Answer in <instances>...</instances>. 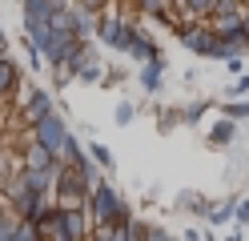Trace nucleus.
Wrapping results in <instances>:
<instances>
[{
	"mask_svg": "<svg viewBox=\"0 0 249 241\" xmlns=\"http://www.w3.org/2000/svg\"><path fill=\"white\" fill-rule=\"evenodd\" d=\"M185 8H189V12H197V16H209L213 0H185Z\"/></svg>",
	"mask_w": 249,
	"mask_h": 241,
	"instance_id": "nucleus-26",
	"label": "nucleus"
},
{
	"mask_svg": "<svg viewBox=\"0 0 249 241\" xmlns=\"http://www.w3.org/2000/svg\"><path fill=\"white\" fill-rule=\"evenodd\" d=\"M161 76H165V60H161V56L145 60V69H141V89H145V93H157V89H161Z\"/></svg>",
	"mask_w": 249,
	"mask_h": 241,
	"instance_id": "nucleus-11",
	"label": "nucleus"
},
{
	"mask_svg": "<svg viewBox=\"0 0 249 241\" xmlns=\"http://www.w3.org/2000/svg\"><path fill=\"white\" fill-rule=\"evenodd\" d=\"M85 237V213L60 209V241H81Z\"/></svg>",
	"mask_w": 249,
	"mask_h": 241,
	"instance_id": "nucleus-8",
	"label": "nucleus"
},
{
	"mask_svg": "<svg viewBox=\"0 0 249 241\" xmlns=\"http://www.w3.org/2000/svg\"><path fill=\"white\" fill-rule=\"evenodd\" d=\"M177 209H181V213H201V217H205L209 213V201L201 197L197 189H185V193H177Z\"/></svg>",
	"mask_w": 249,
	"mask_h": 241,
	"instance_id": "nucleus-13",
	"label": "nucleus"
},
{
	"mask_svg": "<svg viewBox=\"0 0 249 241\" xmlns=\"http://www.w3.org/2000/svg\"><path fill=\"white\" fill-rule=\"evenodd\" d=\"M233 137H237V121H233V117H225V121H217V125L209 129V145H229Z\"/></svg>",
	"mask_w": 249,
	"mask_h": 241,
	"instance_id": "nucleus-14",
	"label": "nucleus"
},
{
	"mask_svg": "<svg viewBox=\"0 0 249 241\" xmlns=\"http://www.w3.org/2000/svg\"><path fill=\"white\" fill-rule=\"evenodd\" d=\"M241 32L249 37V12H241Z\"/></svg>",
	"mask_w": 249,
	"mask_h": 241,
	"instance_id": "nucleus-32",
	"label": "nucleus"
},
{
	"mask_svg": "<svg viewBox=\"0 0 249 241\" xmlns=\"http://www.w3.org/2000/svg\"><path fill=\"white\" fill-rule=\"evenodd\" d=\"M233 209H237V197H225L221 205H213L209 213H205V221H209V225H225V221L233 217Z\"/></svg>",
	"mask_w": 249,
	"mask_h": 241,
	"instance_id": "nucleus-15",
	"label": "nucleus"
},
{
	"mask_svg": "<svg viewBox=\"0 0 249 241\" xmlns=\"http://www.w3.org/2000/svg\"><path fill=\"white\" fill-rule=\"evenodd\" d=\"M205 109H209V101H193V105H185V109H181V125H189V129H193L201 117H205Z\"/></svg>",
	"mask_w": 249,
	"mask_h": 241,
	"instance_id": "nucleus-17",
	"label": "nucleus"
},
{
	"mask_svg": "<svg viewBox=\"0 0 249 241\" xmlns=\"http://www.w3.org/2000/svg\"><path fill=\"white\" fill-rule=\"evenodd\" d=\"M44 112H53V96L44 93V89H36L33 96H28V105H24V112H20V117H24V125H36Z\"/></svg>",
	"mask_w": 249,
	"mask_h": 241,
	"instance_id": "nucleus-9",
	"label": "nucleus"
},
{
	"mask_svg": "<svg viewBox=\"0 0 249 241\" xmlns=\"http://www.w3.org/2000/svg\"><path fill=\"white\" fill-rule=\"evenodd\" d=\"M133 117H137V109H133L129 101H121V105H117V112H113V121H117V125H129Z\"/></svg>",
	"mask_w": 249,
	"mask_h": 241,
	"instance_id": "nucleus-23",
	"label": "nucleus"
},
{
	"mask_svg": "<svg viewBox=\"0 0 249 241\" xmlns=\"http://www.w3.org/2000/svg\"><path fill=\"white\" fill-rule=\"evenodd\" d=\"M121 229H124V241H141V237H149V225H145V221H133V217L124 221Z\"/></svg>",
	"mask_w": 249,
	"mask_h": 241,
	"instance_id": "nucleus-21",
	"label": "nucleus"
},
{
	"mask_svg": "<svg viewBox=\"0 0 249 241\" xmlns=\"http://www.w3.org/2000/svg\"><path fill=\"white\" fill-rule=\"evenodd\" d=\"M249 53V37L241 28H225V32H217V48H213V56L217 60H233V56H245Z\"/></svg>",
	"mask_w": 249,
	"mask_h": 241,
	"instance_id": "nucleus-5",
	"label": "nucleus"
},
{
	"mask_svg": "<svg viewBox=\"0 0 249 241\" xmlns=\"http://www.w3.org/2000/svg\"><path fill=\"white\" fill-rule=\"evenodd\" d=\"M85 157V149H81V141H76L72 133L65 137V149H60V165H72V161H81Z\"/></svg>",
	"mask_w": 249,
	"mask_h": 241,
	"instance_id": "nucleus-16",
	"label": "nucleus"
},
{
	"mask_svg": "<svg viewBox=\"0 0 249 241\" xmlns=\"http://www.w3.org/2000/svg\"><path fill=\"white\" fill-rule=\"evenodd\" d=\"M165 237H169V233L161 229V225H149V241H165Z\"/></svg>",
	"mask_w": 249,
	"mask_h": 241,
	"instance_id": "nucleus-30",
	"label": "nucleus"
},
{
	"mask_svg": "<svg viewBox=\"0 0 249 241\" xmlns=\"http://www.w3.org/2000/svg\"><path fill=\"white\" fill-rule=\"evenodd\" d=\"M8 53V37H4V32H0V56H4Z\"/></svg>",
	"mask_w": 249,
	"mask_h": 241,
	"instance_id": "nucleus-33",
	"label": "nucleus"
},
{
	"mask_svg": "<svg viewBox=\"0 0 249 241\" xmlns=\"http://www.w3.org/2000/svg\"><path fill=\"white\" fill-rule=\"evenodd\" d=\"M133 24L129 20H121V16H101L97 20V37L105 48H117V53H129V44H133Z\"/></svg>",
	"mask_w": 249,
	"mask_h": 241,
	"instance_id": "nucleus-3",
	"label": "nucleus"
},
{
	"mask_svg": "<svg viewBox=\"0 0 249 241\" xmlns=\"http://www.w3.org/2000/svg\"><path fill=\"white\" fill-rule=\"evenodd\" d=\"M24 4V24H49L65 8V0H20Z\"/></svg>",
	"mask_w": 249,
	"mask_h": 241,
	"instance_id": "nucleus-7",
	"label": "nucleus"
},
{
	"mask_svg": "<svg viewBox=\"0 0 249 241\" xmlns=\"http://www.w3.org/2000/svg\"><path fill=\"white\" fill-rule=\"evenodd\" d=\"M72 133V129L65 125V117H60V112L53 109V112H44V117L33 125V141H40L44 149H53L56 157H60V149H65V137Z\"/></svg>",
	"mask_w": 249,
	"mask_h": 241,
	"instance_id": "nucleus-2",
	"label": "nucleus"
},
{
	"mask_svg": "<svg viewBox=\"0 0 249 241\" xmlns=\"http://www.w3.org/2000/svg\"><path fill=\"white\" fill-rule=\"evenodd\" d=\"M241 93H249V76L245 73H237V80L229 85V96H241Z\"/></svg>",
	"mask_w": 249,
	"mask_h": 241,
	"instance_id": "nucleus-27",
	"label": "nucleus"
},
{
	"mask_svg": "<svg viewBox=\"0 0 249 241\" xmlns=\"http://www.w3.org/2000/svg\"><path fill=\"white\" fill-rule=\"evenodd\" d=\"M137 8L149 12V16H161L165 12V0H137Z\"/></svg>",
	"mask_w": 249,
	"mask_h": 241,
	"instance_id": "nucleus-25",
	"label": "nucleus"
},
{
	"mask_svg": "<svg viewBox=\"0 0 249 241\" xmlns=\"http://www.w3.org/2000/svg\"><path fill=\"white\" fill-rule=\"evenodd\" d=\"M89 193H92V185L76 173V165H60V173H56V197H65V201H85Z\"/></svg>",
	"mask_w": 249,
	"mask_h": 241,
	"instance_id": "nucleus-4",
	"label": "nucleus"
},
{
	"mask_svg": "<svg viewBox=\"0 0 249 241\" xmlns=\"http://www.w3.org/2000/svg\"><path fill=\"white\" fill-rule=\"evenodd\" d=\"M76 76H81L85 85H97V80H105V73H101V64L92 60V56H89V60L81 64V73H76Z\"/></svg>",
	"mask_w": 249,
	"mask_h": 241,
	"instance_id": "nucleus-18",
	"label": "nucleus"
},
{
	"mask_svg": "<svg viewBox=\"0 0 249 241\" xmlns=\"http://www.w3.org/2000/svg\"><path fill=\"white\" fill-rule=\"evenodd\" d=\"M0 177H4V157H0Z\"/></svg>",
	"mask_w": 249,
	"mask_h": 241,
	"instance_id": "nucleus-34",
	"label": "nucleus"
},
{
	"mask_svg": "<svg viewBox=\"0 0 249 241\" xmlns=\"http://www.w3.org/2000/svg\"><path fill=\"white\" fill-rule=\"evenodd\" d=\"M89 201H92V217H97L101 225H124V221H129V205H124V197H121L108 181H97V185H92Z\"/></svg>",
	"mask_w": 249,
	"mask_h": 241,
	"instance_id": "nucleus-1",
	"label": "nucleus"
},
{
	"mask_svg": "<svg viewBox=\"0 0 249 241\" xmlns=\"http://www.w3.org/2000/svg\"><path fill=\"white\" fill-rule=\"evenodd\" d=\"M177 37L185 40V48L197 56H213V48H217V28H177Z\"/></svg>",
	"mask_w": 249,
	"mask_h": 241,
	"instance_id": "nucleus-6",
	"label": "nucleus"
},
{
	"mask_svg": "<svg viewBox=\"0 0 249 241\" xmlns=\"http://www.w3.org/2000/svg\"><path fill=\"white\" fill-rule=\"evenodd\" d=\"M20 221H24V217H4V221H0V241H17Z\"/></svg>",
	"mask_w": 249,
	"mask_h": 241,
	"instance_id": "nucleus-22",
	"label": "nucleus"
},
{
	"mask_svg": "<svg viewBox=\"0 0 249 241\" xmlns=\"http://www.w3.org/2000/svg\"><path fill=\"white\" fill-rule=\"evenodd\" d=\"M129 56H137V60H153V56H161V48H157V40H149L145 32H133V44H129Z\"/></svg>",
	"mask_w": 249,
	"mask_h": 241,
	"instance_id": "nucleus-12",
	"label": "nucleus"
},
{
	"mask_svg": "<svg viewBox=\"0 0 249 241\" xmlns=\"http://www.w3.org/2000/svg\"><path fill=\"white\" fill-rule=\"evenodd\" d=\"M173 121H181V112H173V109H161V133H169V129H173Z\"/></svg>",
	"mask_w": 249,
	"mask_h": 241,
	"instance_id": "nucleus-28",
	"label": "nucleus"
},
{
	"mask_svg": "<svg viewBox=\"0 0 249 241\" xmlns=\"http://www.w3.org/2000/svg\"><path fill=\"white\" fill-rule=\"evenodd\" d=\"M17 89H20V69H17V60L0 56V96L17 93Z\"/></svg>",
	"mask_w": 249,
	"mask_h": 241,
	"instance_id": "nucleus-10",
	"label": "nucleus"
},
{
	"mask_svg": "<svg viewBox=\"0 0 249 241\" xmlns=\"http://www.w3.org/2000/svg\"><path fill=\"white\" fill-rule=\"evenodd\" d=\"M89 157H92V161H97V165H101V169H113V153H108V149H105V145H101V141H92V145H89Z\"/></svg>",
	"mask_w": 249,
	"mask_h": 241,
	"instance_id": "nucleus-20",
	"label": "nucleus"
},
{
	"mask_svg": "<svg viewBox=\"0 0 249 241\" xmlns=\"http://www.w3.org/2000/svg\"><path fill=\"white\" fill-rule=\"evenodd\" d=\"M72 165H76V173H81V177H85L89 185H97V161H92L89 153H85L81 161H72Z\"/></svg>",
	"mask_w": 249,
	"mask_h": 241,
	"instance_id": "nucleus-19",
	"label": "nucleus"
},
{
	"mask_svg": "<svg viewBox=\"0 0 249 241\" xmlns=\"http://www.w3.org/2000/svg\"><path fill=\"white\" fill-rule=\"evenodd\" d=\"M81 4H85V8H92V12H97V8L105 4V0H81Z\"/></svg>",
	"mask_w": 249,
	"mask_h": 241,
	"instance_id": "nucleus-31",
	"label": "nucleus"
},
{
	"mask_svg": "<svg viewBox=\"0 0 249 241\" xmlns=\"http://www.w3.org/2000/svg\"><path fill=\"white\" fill-rule=\"evenodd\" d=\"M225 117H233V121L249 117V101H229V105H225Z\"/></svg>",
	"mask_w": 249,
	"mask_h": 241,
	"instance_id": "nucleus-24",
	"label": "nucleus"
},
{
	"mask_svg": "<svg viewBox=\"0 0 249 241\" xmlns=\"http://www.w3.org/2000/svg\"><path fill=\"white\" fill-rule=\"evenodd\" d=\"M233 221H237V225H249V201H237V209H233Z\"/></svg>",
	"mask_w": 249,
	"mask_h": 241,
	"instance_id": "nucleus-29",
	"label": "nucleus"
}]
</instances>
